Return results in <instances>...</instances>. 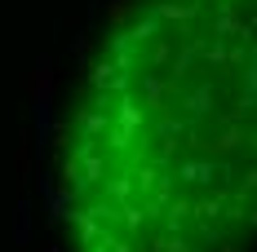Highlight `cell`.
I'll return each mask as SVG.
<instances>
[{"instance_id": "6da1fadb", "label": "cell", "mask_w": 257, "mask_h": 252, "mask_svg": "<svg viewBox=\"0 0 257 252\" xmlns=\"http://www.w3.org/2000/svg\"><path fill=\"white\" fill-rule=\"evenodd\" d=\"M71 252L257 248V0H138L98 53L58 177Z\"/></svg>"}]
</instances>
